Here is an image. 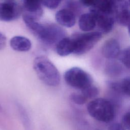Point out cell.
<instances>
[{"instance_id": "cell-1", "label": "cell", "mask_w": 130, "mask_h": 130, "mask_svg": "<svg viewBox=\"0 0 130 130\" xmlns=\"http://www.w3.org/2000/svg\"><path fill=\"white\" fill-rule=\"evenodd\" d=\"M24 23L30 31L46 45L56 44L62 38L66 37V30L54 23L42 24L38 21H32Z\"/></svg>"}, {"instance_id": "cell-2", "label": "cell", "mask_w": 130, "mask_h": 130, "mask_svg": "<svg viewBox=\"0 0 130 130\" xmlns=\"http://www.w3.org/2000/svg\"><path fill=\"white\" fill-rule=\"evenodd\" d=\"M34 69L39 79L50 86H57L60 82V75L58 69L46 56L41 55L35 58Z\"/></svg>"}, {"instance_id": "cell-3", "label": "cell", "mask_w": 130, "mask_h": 130, "mask_svg": "<svg viewBox=\"0 0 130 130\" xmlns=\"http://www.w3.org/2000/svg\"><path fill=\"white\" fill-rule=\"evenodd\" d=\"M87 110L92 118L103 122H110L115 116L114 104L104 98H95L87 104Z\"/></svg>"}, {"instance_id": "cell-4", "label": "cell", "mask_w": 130, "mask_h": 130, "mask_svg": "<svg viewBox=\"0 0 130 130\" xmlns=\"http://www.w3.org/2000/svg\"><path fill=\"white\" fill-rule=\"evenodd\" d=\"M70 38L73 44V53L82 55L94 46L102 38V34L100 31L75 33Z\"/></svg>"}, {"instance_id": "cell-5", "label": "cell", "mask_w": 130, "mask_h": 130, "mask_svg": "<svg viewBox=\"0 0 130 130\" xmlns=\"http://www.w3.org/2000/svg\"><path fill=\"white\" fill-rule=\"evenodd\" d=\"M66 82L70 86L80 90L93 83L92 77L82 69L74 67L67 70L63 75Z\"/></svg>"}, {"instance_id": "cell-6", "label": "cell", "mask_w": 130, "mask_h": 130, "mask_svg": "<svg viewBox=\"0 0 130 130\" xmlns=\"http://www.w3.org/2000/svg\"><path fill=\"white\" fill-rule=\"evenodd\" d=\"M22 13V9L15 2L0 3V20L11 21L18 19Z\"/></svg>"}, {"instance_id": "cell-7", "label": "cell", "mask_w": 130, "mask_h": 130, "mask_svg": "<svg viewBox=\"0 0 130 130\" xmlns=\"http://www.w3.org/2000/svg\"><path fill=\"white\" fill-rule=\"evenodd\" d=\"M90 11V13L95 19L96 25H98L100 32L105 34L110 32L114 26V17L113 15L101 13L92 8H91Z\"/></svg>"}, {"instance_id": "cell-8", "label": "cell", "mask_w": 130, "mask_h": 130, "mask_svg": "<svg viewBox=\"0 0 130 130\" xmlns=\"http://www.w3.org/2000/svg\"><path fill=\"white\" fill-rule=\"evenodd\" d=\"M114 19L120 25L129 26V7L128 3L125 0L117 2L114 14Z\"/></svg>"}, {"instance_id": "cell-9", "label": "cell", "mask_w": 130, "mask_h": 130, "mask_svg": "<svg viewBox=\"0 0 130 130\" xmlns=\"http://www.w3.org/2000/svg\"><path fill=\"white\" fill-rule=\"evenodd\" d=\"M120 51L119 43L117 40L113 38L109 39L105 41L102 48L103 55L109 59L117 58Z\"/></svg>"}, {"instance_id": "cell-10", "label": "cell", "mask_w": 130, "mask_h": 130, "mask_svg": "<svg viewBox=\"0 0 130 130\" xmlns=\"http://www.w3.org/2000/svg\"><path fill=\"white\" fill-rule=\"evenodd\" d=\"M106 83L108 87L113 91L129 96L130 78L129 76L118 81L109 80L106 82Z\"/></svg>"}, {"instance_id": "cell-11", "label": "cell", "mask_w": 130, "mask_h": 130, "mask_svg": "<svg viewBox=\"0 0 130 130\" xmlns=\"http://www.w3.org/2000/svg\"><path fill=\"white\" fill-rule=\"evenodd\" d=\"M55 20L61 26L71 27L76 23V16L70 10L63 9L58 11L55 14Z\"/></svg>"}, {"instance_id": "cell-12", "label": "cell", "mask_w": 130, "mask_h": 130, "mask_svg": "<svg viewBox=\"0 0 130 130\" xmlns=\"http://www.w3.org/2000/svg\"><path fill=\"white\" fill-rule=\"evenodd\" d=\"M11 48L17 51L26 52L31 47V43L27 38L20 36L13 37L10 42Z\"/></svg>"}, {"instance_id": "cell-13", "label": "cell", "mask_w": 130, "mask_h": 130, "mask_svg": "<svg viewBox=\"0 0 130 130\" xmlns=\"http://www.w3.org/2000/svg\"><path fill=\"white\" fill-rule=\"evenodd\" d=\"M57 53L61 56H66L73 52V44L71 38L65 37L56 44Z\"/></svg>"}, {"instance_id": "cell-14", "label": "cell", "mask_w": 130, "mask_h": 130, "mask_svg": "<svg viewBox=\"0 0 130 130\" xmlns=\"http://www.w3.org/2000/svg\"><path fill=\"white\" fill-rule=\"evenodd\" d=\"M78 24L81 30L85 32L93 30L96 26L95 19L91 13L82 14L78 21Z\"/></svg>"}, {"instance_id": "cell-15", "label": "cell", "mask_w": 130, "mask_h": 130, "mask_svg": "<svg viewBox=\"0 0 130 130\" xmlns=\"http://www.w3.org/2000/svg\"><path fill=\"white\" fill-rule=\"evenodd\" d=\"M107 62L105 67V73L110 77H117L120 76L123 71V67L122 65L113 59Z\"/></svg>"}, {"instance_id": "cell-16", "label": "cell", "mask_w": 130, "mask_h": 130, "mask_svg": "<svg viewBox=\"0 0 130 130\" xmlns=\"http://www.w3.org/2000/svg\"><path fill=\"white\" fill-rule=\"evenodd\" d=\"M23 11L27 12H37L42 10V0H22Z\"/></svg>"}, {"instance_id": "cell-17", "label": "cell", "mask_w": 130, "mask_h": 130, "mask_svg": "<svg viewBox=\"0 0 130 130\" xmlns=\"http://www.w3.org/2000/svg\"><path fill=\"white\" fill-rule=\"evenodd\" d=\"M119 61L127 69L130 68V49L128 47L122 50H120L117 57Z\"/></svg>"}, {"instance_id": "cell-18", "label": "cell", "mask_w": 130, "mask_h": 130, "mask_svg": "<svg viewBox=\"0 0 130 130\" xmlns=\"http://www.w3.org/2000/svg\"><path fill=\"white\" fill-rule=\"evenodd\" d=\"M81 92L88 100L92 99L96 97L99 94L100 90L97 86L92 84L85 89L81 90Z\"/></svg>"}, {"instance_id": "cell-19", "label": "cell", "mask_w": 130, "mask_h": 130, "mask_svg": "<svg viewBox=\"0 0 130 130\" xmlns=\"http://www.w3.org/2000/svg\"><path fill=\"white\" fill-rule=\"evenodd\" d=\"M70 99L74 103L80 105L84 104L87 101V99L81 92L72 93L70 95Z\"/></svg>"}, {"instance_id": "cell-20", "label": "cell", "mask_w": 130, "mask_h": 130, "mask_svg": "<svg viewBox=\"0 0 130 130\" xmlns=\"http://www.w3.org/2000/svg\"><path fill=\"white\" fill-rule=\"evenodd\" d=\"M61 0H42V4L49 9H55L59 5Z\"/></svg>"}, {"instance_id": "cell-21", "label": "cell", "mask_w": 130, "mask_h": 130, "mask_svg": "<svg viewBox=\"0 0 130 130\" xmlns=\"http://www.w3.org/2000/svg\"><path fill=\"white\" fill-rule=\"evenodd\" d=\"M121 124L126 129H130V113L129 111L123 115Z\"/></svg>"}, {"instance_id": "cell-22", "label": "cell", "mask_w": 130, "mask_h": 130, "mask_svg": "<svg viewBox=\"0 0 130 130\" xmlns=\"http://www.w3.org/2000/svg\"><path fill=\"white\" fill-rule=\"evenodd\" d=\"M108 130H126V129L121 123L115 122L109 126Z\"/></svg>"}, {"instance_id": "cell-23", "label": "cell", "mask_w": 130, "mask_h": 130, "mask_svg": "<svg viewBox=\"0 0 130 130\" xmlns=\"http://www.w3.org/2000/svg\"><path fill=\"white\" fill-rule=\"evenodd\" d=\"M98 0H80V3L84 6L86 7H92L94 6Z\"/></svg>"}, {"instance_id": "cell-24", "label": "cell", "mask_w": 130, "mask_h": 130, "mask_svg": "<svg viewBox=\"0 0 130 130\" xmlns=\"http://www.w3.org/2000/svg\"><path fill=\"white\" fill-rule=\"evenodd\" d=\"M6 45V37L5 35L0 31V50L3 49Z\"/></svg>"}, {"instance_id": "cell-25", "label": "cell", "mask_w": 130, "mask_h": 130, "mask_svg": "<svg viewBox=\"0 0 130 130\" xmlns=\"http://www.w3.org/2000/svg\"><path fill=\"white\" fill-rule=\"evenodd\" d=\"M2 111V107H1V106H0V112Z\"/></svg>"}, {"instance_id": "cell-26", "label": "cell", "mask_w": 130, "mask_h": 130, "mask_svg": "<svg viewBox=\"0 0 130 130\" xmlns=\"http://www.w3.org/2000/svg\"><path fill=\"white\" fill-rule=\"evenodd\" d=\"M6 1H13V0H6Z\"/></svg>"}, {"instance_id": "cell-27", "label": "cell", "mask_w": 130, "mask_h": 130, "mask_svg": "<svg viewBox=\"0 0 130 130\" xmlns=\"http://www.w3.org/2000/svg\"><path fill=\"white\" fill-rule=\"evenodd\" d=\"M94 130H100V129H94Z\"/></svg>"}, {"instance_id": "cell-28", "label": "cell", "mask_w": 130, "mask_h": 130, "mask_svg": "<svg viewBox=\"0 0 130 130\" xmlns=\"http://www.w3.org/2000/svg\"><path fill=\"white\" fill-rule=\"evenodd\" d=\"M117 1H119V0H117Z\"/></svg>"}]
</instances>
